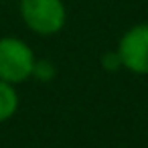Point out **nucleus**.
Instances as JSON below:
<instances>
[{
    "instance_id": "obj_1",
    "label": "nucleus",
    "mask_w": 148,
    "mask_h": 148,
    "mask_svg": "<svg viewBox=\"0 0 148 148\" xmlns=\"http://www.w3.org/2000/svg\"><path fill=\"white\" fill-rule=\"evenodd\" d=\"M18 12L25 27L41 37L61 33L67 23V8L63 0H21Z\"/></svg>"
},
{
    "instance_id": "obj_2",
    "label": "nucleus",
    "mask_w": 148,
    "mask_h": 148,
    "mask_svg": "<svg viewBox=\"0 0 148 148\" xmlns=\"http://www.w3.org/2000/svg\"><path fill=\"white\" fill-rule=\"evenodd\" d=\"M35 51L18 37H0V79L21 85L33 77Z\"/></svg>"
},
{
    "instance_id": "obj_3",
    "label": "nucleus",
    "mask_w": 148,
    "mask_h": 148,
    "mask_svg": "<svg viewBox=\"0 0 148 148\" xmlns=\"http://www.w3.org/2000/svg\"><path fill=\"white\" fill-rule=\"evenodd\" d=\"M122 69L134 75H148V23L130 27L118 41Z\"/></svg>"
},
{
    "instance_id": "obj_4",
    "label": "nucleus",
    "mask_w": 148,
    "mask_h": 148,
    "mask_svg": "<svg viewBox=\"0 0 148 148\" xmlns=\"http://www.w3.org/2000/svg\"><path fill=\"white\" fill-rule=\"evenodd\" d=\"M18 106H21V99H18L16 85L0 79V124L8 122L16 114Z\"/></svg>"
},
{
    "instance_id": "obj_5",
    "label": "nucleus",
    "mask_w": 148,
    "mask_h": 148,
    "mask_svg": "<svg viewBox=\"0 0 148 148\" xmlns=\"http://www.w3.org/2000/svg\"><path fill=\"white\" fill-rule=\"evenodd\" d=\"M55 65L47 59H37L35 61V67H33V77L37 81H51L55 77Z\"/></svg>"
},
{
    "instance_id": "obj_6",
    "label": "nucleus",
    "mask_w": 148,
    "mask_h": 148,
    "mask_svg": "<svg viewBox=\"0 0 148 148\" xmlns=\"http://www.w3.org/2000/svg\"><path fill=\"white\" fill-rule=\"evenodd\" d=\"M101 67H103L106 71H110V73L122 69V61H120L118 51H108V53H103V55H101Z\"/></svg>"
}]
</instances>
